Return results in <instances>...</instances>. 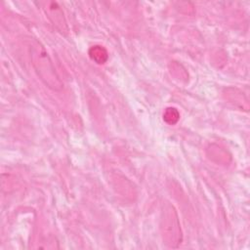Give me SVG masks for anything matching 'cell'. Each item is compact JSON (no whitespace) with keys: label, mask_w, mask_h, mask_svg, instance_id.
<instances>
[{"label":"cell","mask_w":250,"mask_h":250,"mask_svg":"<svg viewBox=\"0 0 250 250\" xmlns=\"http://www.w3.org/2000/svg\"><path fill=\"white\" fill-rule=\"evenodd\" d=\"M162 235L170 247H177L182 241V232L178 217L173 208H169L164 212V219H162Z\"/></svg>","instance_id":"obj_2"},{"label":"cell","mask_w":250,"mask_h":250,"mask_svg":"<svg viewBox=\"0 0 250 250\" xmlns=\"http://www.w3.org/2000/svg\"><path fill=\"white\" fill-rule=\"evenodd\" d=\"M179 118H180V113L175 107H167L163 112V120L170 125L177 123Z\"/></svg>","instance_id":"obj_5"},{"label":"cell","mask_w":250,"mask_h":250,"mask_svg":"<svg viewBox=\"0 0 250 250\" xmlns=\"http://www.w3.org/2000/svg\"><path fill=\"white\" fill-rule=\"evenodd\" d=\"M29 52L32 65L44 84L54 91L62 90V82L57 74L45 48L38 41L33 40L29 46Z\"/></svg>","instance_id":"obj_1"},{"label":"cell","mask_w":250,"mask_h":250,"mask_svg":"<svg viewBox=\"0 0 250 250\" xmlns=\"http://www.w3.org/2000/svg\"><path fill=\"white\" fill-rule=\"evenodd\" d=\"M89 56L94 62H96L99 64L104 63L108 59L107 51L105 50V48H104L103 46H100V45L92 46L89 49Z\"/></svg>","instance_id":"obj_4"},{"label":"cell","mask_w":250,"mask_h":250,"mask_svg":"<svg viewBox=\"0 0 250 250\" xmlns=\"http://www.w3.org/2000/svg\"><path fill=\"white\" fill-rule=\"evenodd\" d=\"M44 10L50 21L59 29V31L62 33H66L68 30L67 24L63 17L62 10L59 4L57 2H49L44 7Z\"/></svg>","instance_id":"obj_3"}]
</instances>
